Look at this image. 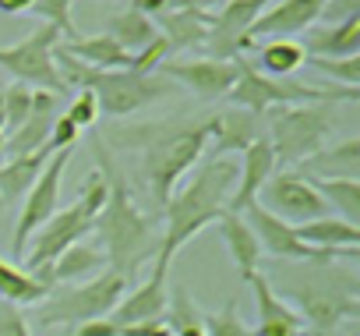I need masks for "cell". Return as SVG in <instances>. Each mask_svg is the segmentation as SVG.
Listing matches in <instances>:
<instances>
[{
  "label": "cell",
  "mask_w": 360,
  "mask_h": 336,
  "mask_svg": "<svg viewBox=\"0 0 360 336\" xmlns=\"http://www.w3.org/2000/svg\"><path fill=\"white\" fill-rule=\"evenodd\" d=\"M110 145L141 149V178L152 202L162 209L191 166L202 163L209 145V113H176L166 120H148L134 127H117L106 135Z\"/></svg>",
  "instance_id": "obj_1"
},
{
  "label": "cell",
  "mask_w": 360,
  "mask_h": 336,
  "mask_svg": "<svg viewBox=\"0 0 360 336\" xmlns=\"http://www.w3.org/2000/svg\"><path fill=\"white\" fill-rule=\"evenodd\" d=\"M269 287L311 325L314 336H328L342 322L360 318V280L353 269H339L335 259L293 262L269 276Z\"/></svg>",
  "instance_id": "obj_2"
},
{
  "label": "cell",
  "mask_w": 360,
  "mask_h": 336,
  "mask_svg": "<svg viewBox=\"0 0 360 336\" xmlns=\"http://www.w3.org/2000/svg\"><path fill=\"white\" fill-rule=\"evenodd\" d=\"M96 156H99L96 170H99L103 181H106V206L99 209L92 230H96L99 241H103L106 266L127 280L134 269H141L148 259H155V251H159L155 223H152V216H145L141 206L134 202V195H131V188H127V178L117 170V163H113V156L106 152V142H103V138H96Z\"/></svg>",
  "instance_id": "obj_3"
},
{
  "label": "cell",
  "mask_w": 360,
  "mask_h": 336,
  "mask_svg": "<svg viewBox=\"0 0 360 336\" xmlns=\"http://www.w3.org/2000/svg\"><path fill=\"white\" fill-rule=\"evenodd\" d=\"M237 185V163L233 159H202L188 185H176L169 202L162 206V237L152 266L169 269L176 251L184 248L195 234H202L209 223H216L233 195Z\"/></svg>",
  "instance_id": "obj_4"
},
{
  "label": "cell",
  "mask_w": 360,
  "mask_h": 336,
  "mask_svg": "<svg viewBox=\"0 0 360 336\" xmlns=\"http://www.w3.org/2000/svg\"><path fill=\"white\" fill-rule=\"evenodd\" d=\"M53 68L57 75L64 78V85H78V89H89L99 103V113H110V117H127L134 110H145L166 96L176 92L173 82H166L162 75H134V71H99V68H89L82 61H75L68 50H60V43L53 46Z\"/></svg>",
  "instance_id": "obj_5"
},
{
  "label": "cell",
  "mask_w": 360,
  "mask_h": 336,
  "mask_svg": "<svg viewBox=\"0 0 360 336\" xmlns=\"http://www.w3.org/2000/svg\"><path fill=\"white\" fill-rule=\"evenodd\" d=\"M335 131V110L332 103H300V106H279L269 110L265 142L276 152L279 170H293L304 159L325 149L328 135Z\"/></svg>",
  "instance_id": "obj_6"
},
{
  "label": "cell",
  "mask_w": 360,
  "mask_h": 336,
  "mask_svg": "<svg viewBox=\"0 0 360 336\" xmlns=\"http://www.w3.org/2000/svg\"><path fill=\"white\" fill-rule=\"evenodd\" d=\"M103 206H106V181H103L99 170H92L89 181H85V188H82V199L71 202L68 209H57V213L36 230V241H32V248H29L25 269L36 276V273H43L60 251H68L71 244L85 241V234L92 230V223H96V216H99Z\"/></svg>",
  "instance_id": "obj_7"
},
{
  "label": "cell",
  "mask_w": 360,
  "mask_h": 336,
  "mask_svg": "<svg viewBox=\"0 0 360 336\" xmlns=\"http://www.w3.org/2000/svg\"><path fill=\"white\" fill-rule=\"evenodd\" d=\"M127 290V280L113 269L78 283V287H68V290H57L50 294L46 301H39V311H36V322L39 325H82V322H92V318H110L117 301L124 297Z\"/></svg>",
  "instance_id": "obj_8"
},
{
  "label": "cell",
  "mask_w": 360,
  "mask_h": 336,
  "mask_svg": "<svg viewBox=\"0 0 360 336\" xmlns=\"http://www.w3.org/2000/svg\"><path fill=\"white\" fill-rule=\"evenodd\" d=\"M57 43H60V32L50 29V25H39L25 39H18L11 46H0V68L29 89H43V92L60 96V92H68V85L53 68V46Z\"/></svg>",
  "instance_id": "obj_9"
},
{
  "label": "cell",
  "mask_w": 360,
  "mask_h": 336,
  "mask_svg": "<svg viewBox=\"0 0 360 336\" xmlns=\"http://www.w3.org/2000/svg\"><path fill=\"white\" fill-rule=\"evenodd\" d=\"M255 202L262 209H269L272 216H279L283 223H290V227L332 216V209L321 202V195L311 188V181L304 174H297V170H276L265 181V188L258 192Z\"/></svg>",
  "instance_id": "obj_10"
},
{
  "label": "cell",
  "mask_w": 360,
  "mask_h": 336,
  "mask_svg": "<svg viewBox=\"0 0 360 336\" xmlns=\"http://www.w3.org/2000/svg\"><path fill=\"white\" fill-rule=\"evenodd\" d=\"M68 159H71V149L53 152L50 163L43 166L39 181L29 188V195H25V202H22V213H18V223H15V234H11V255H15V259H22V251L29 248L32 234L57 213L60 181H64V170H68Z\"/></svg>",
  "instance_id": "obj_11"
},
{
  "label": "cell",
  "mask_w": 360,
  "mask_h": 336,
  "mask_svg": "<svg viewBox=\"0 0 360 336\" xmlns=\"http://www.w3.org/2000/svg\"><path fill=\"white\" fill-rule=\"evenodd\" d=\"M272 0H226V4L209 18V39L205 57L212 61H237L244 50H251V25L262 18V11Z\"/></svg>",
  "instance_id": "obj_12"
},
{
  "label": "cell",
  "mask_w": 360,
  "mask_h": 336,
  "mask_svg": "<svg viewBox=\"0 0 360 336\" xmlns=\"http://www.w3.org/2000/svg\"><path fill=\"white\" fill-rule=\"evenodd\" d=\"M173 85H184L202 99H226L230 89L237 85V61H212V57H198V61H162V68L155 71Z\"/></svg>",
  "instance_id": "obj_13"
},
{
  "label": "cell",
  "mask_w": 360,
  "mask_h": 336,
  "mask_svg": "<svg viewBox=\"0 0 360 336\" xmlns=\"http://www.w3.org/2000/svg\"><path fill=\"white\" fill-rule=\"evenodd\" d=\"M262 138H265V117L226 103L223 110L209 113V145L202 159H226L230 152H248Z\"/></svg>",
  "instance_id": "obj_14"
},
{
  "label": "cell",
  "mask_w": 360,
  "mask_h": 336,
  "mask_svg": "<svg viewBox=\"0 0 360 336\" xmlns=\"http://www.w3.org/2000/svg\"><path fill=\"white\" fill-rule=\"evenodd\" d=\"M262 248V255H272V259H283V262H314V259H339V255H328V251H318V248H307L297 230L290 223H283L279 216H272L269 209H262L258 202H251L244 213H240Z\"/></svg>",
  "instance_id": "obj_15"
},
{
  "label": "cell",
  "mask_w": 360,
  "mask_h": 336,
  "mask_svg": "<svg viewBox=\"0 0 360 336\" xmlns=\"http://www.w3.org/2000/svg\"><path fill=\"white\" fill-rule=\"evenodd\" d=\"M166 276H169V269L152 266V273H148L145 283H138L134 290H124V297L117 301V308L110 315V322L117 329L141 325V322H159L162 311H166V294H169L166 290Z\"/></svg>",
  "instance_id": "obj_16"
},
{
  "label": "cell",
  "mask_w": 360,
  "mask_h": 336,
  "mask_svg": "<svg viewBox=\"0 0 360 336\" xmlns=\"http://www.w3.org/2000/svg\"><path fill=\"white\" fill-rule=\"evenodd\" d=\"M325 0H279L262 11V18L251 25V43L255 39H293L297 32H307L321 18Z\"/></svg>",
  "instance_id": "obj_17"
},
{
  "label": "cell",
  "mask_w": 360,
  "mask_h": 336,
  "mask_svg": "<svg viewBox=\"0 0 360 336\" xmlns=\"http://www.w3.org/2000/svg\"><path fill=\"white\" fill-rule=\"evenodd\" d=\"M248 283H251L255 308H258L255 336H300V332H304V318L269 287V276H265V273H255Z\"/></svg>",
  "instance_id": "obj_18"
},
{
  "label": "cell",
  "mask_w": 360,
  "mask_h": 336,
  "mask_svg": "<svg viewBox=\"0 0 360 336\" xmlns=\"http://www.w3.org/2000/svg\"><path fill=\"white\" fill-rule=\"evenodd\" d=\"M240 156H244V163L237 166V185H233V195H230V206H226L230 213H244L258 199V192L265 188V181L279 170V166H276V152H272V145L265 138L255 142Z\"/></svg>",
  "instance_id": "obj_19"
},
{
  "label": "cell",
  "mask_w": 360,
  "mask_h": 336,
  "mask_svg": "<svg viewBox=\"0 0 360 336\" xmlns=\"http://www.w3.org/2000/svg\"><path fill=\"white\" fill-rule=\"evenodd\" d=\"M57 103H60V99H57L53 92L32 89V110H29L25 124H22L15 135H8V142H4V156H8V159H11V156L39 152V149L46 145L50 127H53V120H57Z\"/></svg>",
  "instance_id": "obj_20"
},
{
  "label": "cell",
  "mask_w": 360,
  "mask_h": 336,
  "mask_svg": "<svg viewBox=\"0 0 360 336\" xmlns=\"http://www.w3.org/2000/svg\"><path fill=\"white\" fill-rule=\"evenodd\" d=\"M106 269H110V266H106L103 248H99V244H89V241H78V244H71L68 251H60L43 273H36V280L53 290L57 283L92 280V276H99V273H106Z\"/></svg>",
  "instance_id": "obj_21"
},
{
  "label": "cell",
  "mask_w": 360,
  "mask_h": 336,
  "mask_svg": "<svg viewBox=\"0 0 360 336\" xmlns=\"http://www.w3.org/2000/svg\"><path fill=\"white\" fill-rule=\"evenodd\" d=\"M293 230L307 248H318V251H328V255H339L349 262L360 259V227H353L339 216H321V220L300 223Z\"/></svg>",
  "instance_id": "obj_22"
},
{
  "label": "cell",
  "mask_w": 360,
  "mask_h": 336,
  "mask_svg": "<svg viewBox=\"0 0 360 336\" xmlns=\"http://www.w3.org/2000/svg\"><path fill=\"white\" fill-rule=\"evenodd\" d=\"M304 178H339V181H360V138L349 135L335 145H325L300 166H293Z\"/></svg>",
  "instance_id": "obj_23"
},
{
  "label": "cell",
  "mask_w": 360,
  "mask_h": 336,
  "mask_svg": "<svg viewBox=\"0 0 360 336\" xmlns=\"http://www.w3.org/2000/svg\"><path fill=\"white\" fill-rule=\"evenodd\" d=\"M209 18L205 11H188V8H166L162 15H155V32L169 43L173 50H188V46H205L209 39Z\"/></svg>",
  "instance_id": "obj_24"
},
{
  "label": "cell",
  "mask_w": 360,
  "mask_h": 336,
  "mask_svg": "<svg viewBox=\"0 0 360 336\" xmlns=\"http://www.w3.org/2000/svg\"><path fill=\"white\" fill-rule=\"evenodd\" d=\"M216 223H219V237H223V244H226V251H230V259H233L240 280L248 283V280L258 273V262H262V248H258V241H255L248 220H244L240 213H230V209H226Z\"/></svg>",
  "instance_id": "obj_25"
},
{
  "label": "cell",
  "mask_w": 360,
  "mask_h": 336,
  "mask_svg": "<svg viewBox=\"0 0 360 336\" xmlns=\"http://www.w3.org/2000/svg\"><path fill=\"white\" fill-rule=\"evenodd\" d=\"M50 163V152H29V156H11L0 163V202H18L22 195H29V188L39 181L43 166Z\"/></svg>",
  "instance_id": "obj_26"
},
{
  "label": "cell",
  "mask_w": 360,
  "mask_h": 336,
  "mask_svg": "<svg viewBox=\"0 0 360 336\" xmlns=\"http://www.w3.org/2000/svg\"><path fill=\"white\" fill-rule=\"evenodd\" d=\"M60 50H68L75 61H82L89 68H99V71H131V54L120 50L106 32H99V36H71L68 46H60Z\"/></svg>",
  "instance_id": "obj_27"
},
{
  "label": "cell",
  "mask_w": 360,
  "mask_h": 336,
  "mask_svg": "<svg viewBox=\"0 0 360 336\" xmlns=\"http://www.w3.org/2000/svg\"><path fill=\"white\" fill-rule=\"evenodd\" d=\"M304 50H307V57H353L360 50V15L335 22V25L311 29Z\"/></svg>",
  "instance_id": "obj_28"
},
{
  "label": "cell",
  "mask_w": 360,
  "mask_h": 336,
  "mask_svg": "<svg viewBox=\"0 0 360 336\" xmlns=\"http://www.w3.org/2000/svg\"><path fill=\"white\" fill-rule=\"evenodd\" d=\"M53 290L46 283H39L25 266H15L8 259H0V301L11 304V308H29L46 301Z\"/></svg>",
  "instance_id": "obj_29"
},
{
  "label": "cell",
  "mask_w": 360,
  "mask_h": 336,
  "mask_svg": "<svg viewBox=\"0 0 360 336\" xmlns=\"http://www.w3.org/2000/svg\"><path fill=\"white\" fill-rule=\"evenodd\" d=\"M162 325H166L169 336H205V311L195 304V297L184 283H176L166 294Z\"/></svg>",
  "instance_id": "obj_30"
},
{
  "label": "cell",
  "mask_w": 360,
  "mask_h": 336,
  "mask_svg": "<svg viewBox=\"0 0 360 336\" xmlns=\"http://www.w3.org/2000/svg\"><path fill=\"white\" fill-rule=\"evenodd\" d=\"M307 64V50L297 39H265L258 50V71L269 78H297Z\"/></svg>",
  "instance_id": "obj_31"
},
{
  "label": "cell",
  "mask_w": 360,
  "mask_h": 336,
  "mask_svg": "<svg viewBox=\"0 0 360 336\" xmlns=\"http://www.w3.org/2000/svg\"><path fill=\"white\" fill-rule=\"evenodd\" d=\"M106 36L120 46V50H127L131 57L138 54V50H145L159 32H155V22L152 18H145V15H138V11H117V15H110V29H106Z\"/></svg>",
  "instance_id": "obj_32"
},
{
  "label": "cell",
  "mask_w": 360,
  "mask_h": 336,
  "mask_svg": "<svg viewBox=\"0 0 360 336\" xmlns=\"http://www.w3.org/2000/svg\"><path fill=\"white\" fill-rule=\"evenodd\" d=\"M307 181L321 195V202L339 213V220L353 227L360 223V181H339V178H307Z\"/></svg>",
  "instance_id": "obj_33"
},
{
  "label": "cell",
  "mask_w": 360,
  "mask_h": 336,
  "mask_svg": "<svg viewBox=\"0 0 360 336\" xmlns=\"http://www.w3.org/2000/svg\"><path fill=\"white\" fill-rule=\"evenodd\" d=\"M307 64L314 71H321L325 78H332V85L360 89V54H353V57H307Z\"/></svg>",
  "instance_id": "obj_34"
},
{
  "label": "cell",
  "mask_w": 360,
  "mask_h": 336,
  "mask_svg": "<svg viewBox=\"0 0 360 336\" xmlns=\"http://www.w3.org/2000/svg\"><path fill=\"white\" fill-rule=\"evenodd\" d=\"M205 336H255V329L237 311V297H226L219 311H205Z\"/></svg>",
  "instance_id": "obj_35"
},
{
  "label": "cell",
  "mask_w": 360,
  "mask_h": 336,
  "mask_svg": "<svg viewBox=\"0 0 360 336\" xmlns=\"http://www.w3.org/2000/svg\"><path fill=\"white\" fill-rule=\"evenodd\" d=\"M29 110H32V89L22 82H11L4 89V135H15L25 124Z\"/></svg>",
  "instance_id": "obj_36"
},
{
  "label": "cell",
  "mask_w": 360,
  "mask_h": 336,
  "mask_svg": "<svg viewBox=\"0 0 360 336\" xmlns=\"http://www.w3.org/2000/svg\"><path fill=\"white\" fill-rule=\"evenodd\" d=\"M71 4L75 0H32V15H39L43 18V25H50V29H57L60 36H78L75 32V22H71Z\"/></svg>",
  "instance_id": "obj_37"
},
{
  "label": "cell",
  "mask_w": 360,
  "mask_h": 336,
  "mask_svg": "<svg viewBox=\"0 0 360 336\" xmlns=\"http://www.w3.org/2000/svg\"><path fill=\"white\" fill-rule=\"evenodd\" d=\"M78 131H85V127H92L96 120H99V103H96V96L89 92V89H82L71 103H68V113H64Z\"/></svg>",
  "instance_id": "obj_38"
},
{
  "label": "cell",
  "mask_w": 360,
  "mask_h": 336,
  "mask_svg": "<svg viewBox=\"0 0 360 336\" xmlns=\"http://www.w3.org/2000/svg\"><path fill=\"white\" fill-rule=\"evenodd\" d=\"M78 135H82V131H78V127H75V124H71V120L60 113V117L53 120V127H50V138H46V145H43V149H46L50 156H53V152H64V149H75Z\"/></svg>",
  "instance_id": "obj_39"
},
{
  "label": "cell",
  "mask_w": 360,
  "mask_h": 336,
  "mask_svg": "<svg viewBox=\"0 0 360 336\" xmlns=\"http://www.w3.org/2000/svg\"><path fill=\"white\" fill-rule=\"evenodd\" d=\"M0 336H32L29 318L22 315V308H11L0 301Z\"/></svg>",
  "instance_id": "obj_40"
},
{
  "label": "cell",
  "mask_w": 360,
  "mask_h": 336,
  "mask_svg": "<svg viewBox=\"0 0 360 336\" xmlns=\"http://www.w3.org/2000/svg\"><path fill=\"white\" fill-rule=\"evenodd\" d=\"M356 15H360V0H325L318 22L335 25V22H346V18H356Z\"/></svg>",
  "instance_id": "obj_41"
},
{
  "label": "cell",
  "mask_w": 360,
  "mask_h": 336,
  "mask_svg": "<svg viewBox=\"0 0 360 336\" xmlns=\"http://www.w3.org/2000/svg\"><path fill=\"white\" fill-rule=\"evenodd\" d=\"M120 329L110 322V318H92V322H82V325H71L68 336H117Z\"/></svg>",
  "instance_id": "obj_42"
},
{
  "label": "cell",
  "mask_w": 360,
  "mask_h": 336,
  "mask_svg": "<svg viewBox=\"0 0 360 336\" xmlns=\"http://www.w3.org/2000/svg\"><path fill=\"white\" fill-rule=\"evenodd\" d=\"M169 8H188V11H205V15H212L216 8H223L226 0H166Z\"/></svg>",
  "instance_id": "obj_43"
},
{
  "label": "cell",
  "mask_w": 360,
  "mask_h": 336,
  "mask_svg": "<svg viewBox=\"0 0 360 336\" xmlns=\"http://www.w3.org/2000/svg\"><path fill=\"white\" fill-rule=\"evenodd\" d=\"M169 4L166 0H131V11H138V15H145V18H155V15H162Z\"/></svg>",
  "instance_id": "obj_44"
},
{
  "label": "cell",
  "mask_w": 360,
  "mask_h": 336,
  "mask_svg": "<svg viewBox=\"0 0 360 336\" xmlns=\"http://www.w3.org/2000/svg\"><path fill=\"white\" fill-rule=\"evenodd\" d=\"M29 8H32V0H0V11L4 15H22Z\"/></svg>",
  "instance_id": "obj_45"
},
{
  "label": "cell",
  "mask_w": 360,
  "mask_h": 336,
  "mask_svg": "<svg viewBox=\"0 0 360 336\" xmlns=\"http://www.w3.org/2000/svg\"><path fill=\"white\" fill-rule=\"evenodd\" d=\"M0 131H4V89H0Z\"/></svg>",
  "instance_id": "obj_46"
},
{
  "label": "cell",
  "mask_w": 360,
  "mask_h": 336,
  "mask_svg": "<svg viewBox=\"0 0 360 336\" xmlns=\"http://www.w3.org/2000/svg\"><path fill=\"white\" fill-rule=\"evenodd\" d=\"M4 142H8V135H4V131H0V156H4Z\"/></svg>",
  "instance_id": "obj_47"
},
{
  "label": "cell",
  "mask_w": 360,
  "mask_h": 336,
  "mask_svg": "<svg viewBox=\"0 0 360 336\" xmlns=\"http://www.w3.org/2000/svg\"><path fill=\"white\" fill-rule=\"evenodd\" d=\"M0 209H4V202H0Z\"/></svg>",
  "instance_id": "obj_48"
},
{
  "label": "cell",
  "mask_w": 360,
  "mask_h": 336,
  "mask_svg": "<svg viewBox=\"0 0 360 336\" xmlns=\"http://www.w3.org/2000/svg\"><path fill=\"white\" fill-rule=\"evenodd\" d=\"M166 336H169V332H166Z\"/></svg>",
  "instance_id": "obj_49"
}]
</instances>
